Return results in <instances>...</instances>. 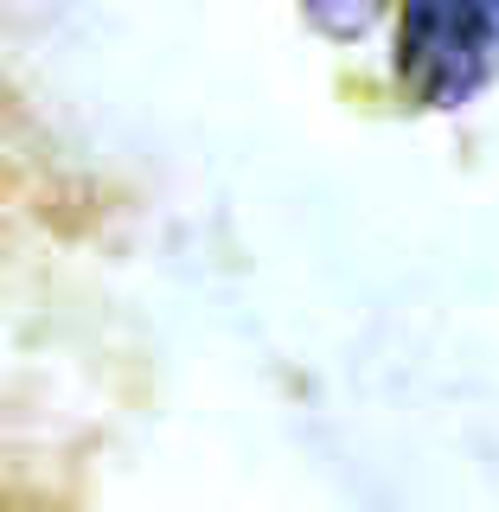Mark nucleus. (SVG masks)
<instances>
[{
  "instance_id": "nucleus-1",
  "label": "nucleus",
  "mask_w": 499,
  "mask_h": 512,
  "mask_svg": "<svg viewBox=\"0 0 499 512\" xmlns=\"http://www.w3.org/2000/svg\"><path fill=\"white\" fill-rule=\"evenodd\" d=\"M391 71L423 109H461L499 77V7H461V0L404 7Z\"/></svg>"
}]
</instances>
